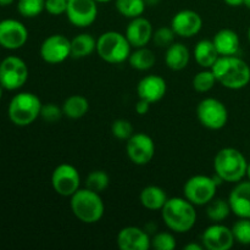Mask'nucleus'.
I'll list each match as a JSON object with an SVG mask.
<instances>
[{"instance_id": "31", "label": "nucleus", "mask_w": 250, "mask_h": 250, "mask_svg": "<svg viewBox=\"0 0 250 250\" xmlns=\"http://www.w3.org/2000/svg\"><path fill=\"white\" fill-rule=\"evenodd\" d=\"M17 10L27 19L37 17L43 10H45V0H19Z\"/></svg>"}, {"instance_id": "5", "label": "nucleus", "mask_w": 250, "mask_h": 250, "mask_svg": "<svg viewBox=\"0 0 250 250\" xmlns=\"http://www.w3.org/2000/svg\"><path fill=\"white\" fill-rule=\"evenodd\" d=\"M41 109L42 103L37 95L29 92H22L12 98L7 114L12 124L24 127L33 124L38 116H41Z\"/></svg>"}, {"instance_id": "26", "label": "nucleus", "mask_w": 250, "mask_h": 250, "mask_svg": "<svg viewBox=\"0 0 250 250\" xmlns=\"http://www.w3.org/2000/svg\"><path fill=\"white\" fill-rule=\"evenodd\" d=\"M89 110V103L82 95H71L63 102L62 112L68 119L77 120L84 116Z\"/></svg>"}, {"instance_id": "4", "label": "nucleus", "mask_w": 250, "mask_h": 250, "mask_svg": "<svg viewBox=\"0 0 250 250\" xmlns=\"http://www.w3.org/2000/svg\"><path fill=\"white\" fill-rule=\"evenodd\" d=\"M71 210L80 221L95 224L104 215V203L99 193L88 189H78L71 197Z\"/></svg>"}, {"instance_id": "39", "label": "nucleus", "mask_w": 250, "mask_h": 250, "mask_svg": "<svg viewBox=\"0 0 250 250\" xmlns=\"http://www.w3.org/2000/svg\"><path fill=\"white\" fill-rule=\"evenodd\" d=\"M149 107H150V103L139 98V102L136 104V111L139 115H146L149 111Z\"/></svg>"}, {"instance_id": "18", "label": "nucleus", "mask_w": 250, "mask_h": 250, "mask_svg": "<svg viewBox=\"0 0 250 250\" xmlns=\"http://www.w3.org/2000/svg\"><path fill=\"white\" fill-rule=\"evenodd\" d=\"M153 27L151 23L144 17H136L132 19L128 27L126 29V38L132 46L134 48H142L146 46L153 38Z\"/></svg>"}, {"instance_id": "44", "label": "nucleus", "mask_w": 250, "mask_h": 250, "mask_svg": "<svg viewBox=\"0 0 250 250\" xmlns=\"http://www.w3.org/2000/svg\"><path fill=\"white\" fill-rule=\"evenodd\" d=\"M243 4L246 5V6L248 7V9L250 10V0H244V1H243Z\"/></svg>"}, {"instance_id": "30", "label": "nucleus", "mask_w": 250, "mask_h": 250, "mask_svg": "<svg viewBox=\"0 0 250 250\" xmlns=\"http://www.w3.org/2000/svg\"><path fill=\"white\" fill-rule=\"evenodd\" d=\"M110 178L105 171H92L85 178V188L95 193H102L109 187Z\"/></svg>"}, {"instance_id": "38", "label": "nucleus", "mask_w": 250, "mask_h": 250, "mask_svg": "<svg viewBox=\"0 0 250 250\" xmlns=\"http://www.w3.org/2000/svg\"><path fill=\"white\" fill-rule=\"evenodd\" d=\"M67 0H45V10L50 15H61L66 12Z\"/></svg>"}, {"instance_id": "17", "label": "nucleus", "mask_w": 250, "mask_h": 250, "mask_svg": "<svg viewBox=\"0 0 250 250\" xmlns=\"http://www.w3.org/2000/svg\"><path fill=\"white\" fill-rule=\"evenodd\" d=\"M117 246L121 250H148L150 247V238L148 234L138 227H125L117 234Z\"/></svg>"}, {"instance_id": "37", "label": "nucleus", "mask_w": 250, "mask_h": 250, "mask_svg": "<svg viewBox=\"0 0 250 250\" xmlns=\"http://www.w3.org/2000/svg\"><path fill=\"white\" fill-rule=\"evenodd\" d=\"M62 115H63L62 107H59L58 105L53 104V103L42 105L41 116L45 122H49V124H55L56 121H59V120L61 119Z\"/></svg>"}, {"instance_id": "22", "label": "nucleus", "mask_w": 250, "mask_h": 250, "mask_svg": "<svg viewBox=\"0 0 250 250\" xmlns=\"http://www.w3.org/2000/svg\"><path fill=\"white\" fill-rule=\"evenodd\" d=\"M189 50L182 43H173L166 50L165 62L168 68L173 71H181L187 67L189 62Z\"/></svg>"}, {"instance_id": "23", "label": "nucleus", "mask_w": 250, "mask_h": 250, "mask_svg": "<svg viewBox=\"0 0 250 250\" xmlns=\"http://www.w3.org/2000/svg\"><path fill=\"white\" fill-rule=\"evenodd\" d=\"M194 58L199 66L204 68H211L217 59L220 58V55L217 53L214 42L203 39V41L198 42V44L195 45Z\"/></svg>"}, {"instance_id": "41", "label": "nucleus", "mask_w": 250, "mask_h": 250, "mask_svg": "<svg viewBox=\"0 0 250 250\" xmlns=\"http://www.w3.org/2000/svg\"><path fill=\"white\" fill-rule=\"evenodd\" d=\"M224 1L229 6H239V5H243L244 0H224Z\"/></svg>"}, {"instance_id": "32", "label": "nucleus", "mask_w": 250, "mask_h": 250, "mask_svg": "<svg viewBox=\"0 0 250 250\" xmlns=\"http://www.w3.org/2000/svg\"><path fill=\"white\" fill-rule=\"evenodd\" d=\"M216 82V77L212 71H200L193 78V88L199 93H207L214 88Z\"/></svg>"}, {"instance_id": "15", "label": "nucleus", "mask_w": 250, "mask_h": 250, "mask_svg": "<svg viewBox=\"0 0 250 250\" xmlns=\"http://www.w3.org/2000/svg\"><path fill=\"white\" fill-rule=\"evenodd\" d=\"M203 246L208 250H229L233 247L234 237L232 229L224 225L208 227L202 236Z\"/></svg>"}, {"instance_id": "13", "label": "nucleus", "mask_w": 250, "mask_h": 250, "mask_svg": "<svg viewBox=\"0 0 250 250\" xmlns=\"http://www.w3.org/2000/svg\"><path fill=\"white\" fill-rule=\"evenodd\" d=\"M28 39V31L22 22L7 19L0 21V45L9 50L22 48Z\"/></svg>"}, {"instance_id": "20", "label": "nucleus", "mask_w": 250, "mask_h": 250, "mask_svg": "<svg viewBox=\"0 0 250 250\" xmlns=\"http://www.w3.org/2000/svg\"><path fill=\"white\" fill-rule=\"evenodd\" d=\"M166 82L163 77L156 75L146 76L138 83L137 92L141 99L151 103H156L163 99L166 94Z\"/></svg>"}, {"instance_id": "35", "label": "nucleus", "mask_w": 250, "mask_h": 250, "mask_svg": "<svg viewBox=\"0 0 250 250\" xmlns=\"http://www.w3.org/2000/svg\"><path fill=\"white\" fill-rule=\"evenodd\" d=\"M175 31L172 27H160L156 29L155 33H153V41L156 46L159 48H168L175 41Z\"/></svg>"}, {"instance_id": "7", "label": "nucleus", "mask_w": 250, "mask_h": 250, "mask_svg": "<svg viewBox=\"0 0 250 250\" xmlns=\"http://www.w3.org/2000/svg\"><path fill=\"white\" fill-rule=\"evenodd\" d=\"M28 80V67L22 59L7 56L0 62V84L4 89L16 90Z\"/></svg>"}, {"instance_id": "40", "label": "nucleus", "mask_w": 250, "mask_h": 250, "mask_svg": "<svg viewBox=\"0 0 250 250\" xmlns=\"http://www.w3.org/2000/svg\"><path fill=\"white\" fill-rule=\"evenodd\" d=\"M186 250H203L204 249V246H199V244L197 243H190V244H187V246H185Z\"/></svg>"}, {"instance_id": "21", "label": "nucleus", "mask_w": 250, "mask_h": 250, "mask_svg": "<svg viewBox=\"0 0 250 250\" xmlns=\"http://www.w3.org/2000/svg\"><path fill=\"white\" fill-rule=\"evenodd\" d=\"M212 42L220 56L237 55L239 51V45H241L238 34L229 28H224L217 32Z\"/></svg>"}, {"instance_id": "9", "label": "nucleus", "mask_w": 250, "mask_h": 250, "mask_svg": "<svg viewBox=\"0 0 250 250\" xmlns=\"http://www.w3.org/2000/svg\"><path fill=\"white\" fill-rule=\"evenodd\" d=\"M197 115L200 124L209 129L224 128L229 120V112L224 103L214 98L202 100L198 105Z\"/></svg>"}, {"instance_id": "28", "label": "nucleus", "mask_w": 250, "mask_h": 250, "mask_svg": "<svg viewBox=\"0 0 250 250\" xmlns=\"http://www.w3.org/2000/svg\"><path fill=\"white\" fill-rule=\"evenodd\" d=\"M146 0H116V9L128 19L139 17L146 10Z\"/></svg>"}, {"instance_id": "16", "label": "nucleus", "mask_w": 250, "mask_h": 250, "mask_svg": "<svg viewBox=\"0 0 250 250\" xmlns=\"http://www.w3.org/2000/svg\"><path fill=\"white\" fill-rule=\"evenodd\" d=\"M203 26V20L198 12L193 10H182L173 16L171 27L177 36L190 38L199 33Z\"/></svg>"}, {"instance_id": "33", "label": "nucleus", "mask_w": 250, "mask_h": 250, "mask_svg": "<svg viewBox=\"0 0 250 250\" xmlns=\"http://www.w3.org/2000/svg\"><path fill=\"white\" fill-rule=\"evenodd\" d=\"M231 229L234 241L243 246H250V219H239Z\"/></svg>"}, {"instance_id": "48", "label": "nucleus", "mask_w": 250, "mask_h": 250, "mask_svg": "<svg viewBox=\"0 0 250 250\" xmlns=\"http://www.w3.org/2000/svg\"><path fill=\"white\" fill-rule=\"evenodd\" d=\"M248 39H249V42H250V27H249V29H248Z\"/></svg>"}, {"instance_id": "1", "label": "nucleus", "mask_w": 250, "mask_h": 250, "mask_svg": "<svg viewBox=\"0 0 250 250\" xmlns=\"http://www.w3.org/2000/svg\"><path fill=\"white\" fill-rule=\"evenodd\" d=\"M211 71L217 82L229 89H242L250 82L249 65L236 55L220 56Z\"/></svg>"}, {"instance_id": "45", "label": "nucleus", "mask_w": 250, "mask_h": 250, "mask_svg": "<svg viewBox=\"0 0 250 250\" xmlns=\"http://www.w3.org/2000/svg\"><path fill=\"white\" fill-rule=\"evenodd\" d=\"M247 176H248V178L250 181V164H248V168H247Z\"/></svg>"}, {"instance_id": "19", "label": "nucleus", "mask_w": 250, "mask_h": 250, "mask_svg": "<svg viewBox=\"0 0 250 250\" xmlns=\"http://www.w3.org/2000/svg\"><path fill=\"white\" fill-rule=\"evenodd\" d=\"M229 203L236 216L239 219H250V181L238 183L232 189Z\"/></svg>"}, {"instance_id": "27", "label": "nucleus", "mask_w": 250, "mask_h": 250, "mask_svg": "<svg viewBox=\"0 0 250 250\" xmlns=\"http://www.w3.org/2000/svg\"><path fill=\"white\" fill-rule=\"evenodd\" d=\"M137 50L129 54V65L133 68L139 71H146L153 67L155 65V55L150 49H146L144 46L136 48Z\"/></svg>"}, {"instance_id": "10", "label": "nucleus", "mask_w": 250, "mask_h": 250, "mask_svg": "<svg viewBox=\"0 0 250 250\" xmlns=\"http://www.w3.org/2000/svg\"><path fill=\"white\" fill-rule=\"evenodd\" d=\"M51 185L54 190L62 197H72L81 185L78 170L70 164H61L51 175Z\"/></svg>"}, {"instance_id": "12", "label": "nucleus", "mask_w": 250, "mask_h": 250, "mask_svg": "<svg viewBox=\"0 0 250 250\" xmlns=\"http://www.w3.org/2000/svg\"><path fill=\"white\" fill-rule=\"evenodd\" d=\"M67 19L73 26L88 27L97 20L98 6L95 0H67Z\"/></svg>"}, {"instance_id": "43", "label": "nucleus", "mask_w": 250, "mask_h": 250, "mask_svg": "<svg viewBox=\"0 0 250 250\" xmlns=\"http://www.w3.org/2000/svg\"><path fill=\"white\" fill-rule=\"evenodd\" d=\"M160 0H146V5H156Z\"/></svg>"}, {"instance_id": "25", "label": "nucleus", "mask_w": 250, "mask_h": 250, "mask_svg": "<svg viewBox=\"0 0 250 250\" xmlns=\"http://www.w3.org/2000/svg\"><path fill=\"white\" fill-rule=\"evenodd\" d=\"M94 50H97V41L90 34H78L71 41V56L72 58H87Z\"/></svg>"}, {"instance_id": "42", "label": "nucleus", "mask_w": 250, "mask_h": 250, "mask_svg": "<svg viewBox=\"0 0 250 250\" xmlns=\"http://www.w3.org/2000/svg\"><path fill=\"white\" fill-rule=\"evenodd\" d=\"M14 2V0H0V6H9Z\"/></svg>"}, {"instance_id": "2", "label": "nucleus", "mask_w": 250, "mask_h": 250, "mask_svg": "<svg viewBox=\"0 0 250 250\" xmlns=\"http://www.w3.org/2000/svg\"><path fill=\"white\" fill-rule=\"evenodd\" d=\"M161 216L166 226L177 233L190 231L197 221L194 205L186 198L167 199L161 209Z\"/></svg>"}, {"instance_id": "29", "label": "nucleus", "mask_w": 250, "mask_h": 250, "mask_svg": "<svg viewBox=\"0 0 250 250\" xmlns=\"http://www.w3.org/2000/svg\"><path fill=\"white\" fill-rule=\"evenodd\" d=\"M231 207H229V200L224 199H212L211 202L208 203L207 215L211 221L221 222L227 219L231 212Z\"/></svg>"}, {"instance_id": "3", "label": "nucleus", "mask_w": 250, "mask_h": 250, "mask_svg": "<svg viewBox=\"0 0 250 250\" xmlns=\"http://www.w3.org/2000/svg\"><path fill=\"white\" fill-rule=\"evenodd\" d=\"M216 175L225 182H239L247 176L248 163L239 150L234 148H224L214 159Z\"/></svg>"}, {"instance_id": "46", "label": "nucleus", "mask_w": 250, "mask_h": 250, "mask_svg": "<svg viewBox=\"0 0 250 250\" xmlns=\"http://www.w3.org/2000/svg\"><path fill=\"white\" fill-rule=\"evenodd\" d=\"M97 2H109V1H112V0H95Z\"/></svg>"}, {"instance_id": "36", "label": "nucleus", "mask_w": 250, "mask_h": 250, "mask_svg": "<svg viewBox=\"0 0 250 250\" xmlns=\"http://www.w3.org/2000/svg\"><path fill=\"white\" fill-rule=\"evenodd\" d=\"M111 132L112 136L116 137L117 139H121V141H126L129 139L133 136V127H132L131 122L127 121V120L120 119L114 121L111 126Z\"/></svg>"}, {"instance_id": "8", "label": "nucleus", "mask_w": 250, "mask_h": 250, "mask_svg": "<svg viewBox=\"0 0 250 250\" xmlns=\"http://www.w3.org/2000/svg\"><path fill=\"white\" fill-rule=\"evenodd\" d=\"M217 186L215 178L209 176H193L183 187L185 198L193 205H205L214 199Z\"/></svg>"}, {"instance_id": "6", "label": "nucleus", "mask_w": 250, "mask_h": 250, "mask_svg": "<svg viewBox=\"0 0 250 250\" xmlns=\"http://www.w3.org/2000/svg\"><path fill=\"white\" fill-rule=\"evenodd\" d=\"M131 44L119 32H105L97 41V53L109 63H121L129 58Z\"/></svg>"}, {"instance_id": "47", "label": "nucleus", "mask_w": 250, "mask_h": 250, "mask_svg": "<svg viewBox=\"0 0 250 250\" xmlns=\"http://www.w3.org/2000/svg\"><path fill=\"white\" fill-rule=\"evenodd\" d=\"M2 89H4V88H2L1 84H0V100H1V98H2Z\"/></svg>"}, {"instance_id": "24", "label": "nucleus", "mask_w": 250, "mask_h": 250, "mask_svg": "<svg viewBox=\"0 0 250 250\" xmlns=\"http://www.w3.org/2000/svg\"><path fill=\"white\" fill-rule=\"evenodd\" d=\"M139 199L146 209L161 210L168 198L163 188L156 187V186H149L142 190Z\"/></svg>"}, {"instance_id": "34", "label": "nucleus", "mask_w": 250, "mask_h": 250, "mask_svg": "<svg viewBox=\"0 0 250 250\" xmlns=\"http://www.w3.org/2000/svg\"><path fill=\"white\" fill-rule=\"evenodd\" d=\"M150 247L156 250H172L176 248V239L168 232H160L150 239Z\"/></svg>"}, {"instance_id": "11", "label": "nucleus", "mask_w": 250, "mask_h": 250, "mask_svg": "<svg viewBox=\"0 0 250 250\" xmlns=\"http://www.w3.org/2000/svg\"><path fill=\"white\" fill-rule=\"evenodd\" d=\"M126 151L132 163L136 165H146L155 155V146L148 134L136 133L127 139Z\"/></svg>"}, {"instance_id": "14", "label": "nucleus", "mask_w": 250, "mask_h": 250, "mask_svg": "<svg viewBox=\"0 0 250 250\" xmlns=\"http://www.w3.org/2000/svg\"><path fill=\"white\" fill-rule=\"evenodd\" d=\"M41 56L48 63H60L71 56V41L62 34L48 37L41 45Z\"/></svg>"}]
</instances>
